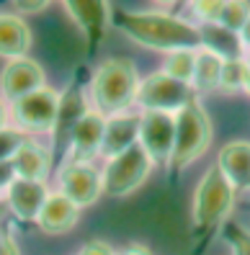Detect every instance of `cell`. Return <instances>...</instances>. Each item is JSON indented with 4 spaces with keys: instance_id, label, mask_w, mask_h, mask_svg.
<instances>
[{
    "instance_id": "obj_1",
    "label": "cell",
    "mask_w": 250,
    "mask_h": 255,
    "mask_svg": "<svg viewBox=\"0 0 250 255\" xmlns=\"http://www.w3.org/2000/svg\"><path fill=\"white\" fill-rule=\"evenodd\" d=\"M114 26L124 31L131 41L155 52L170 54L178 49L201 47L199 26L165 10H122L114 13Z\"/></svg>"
},
{
    "instance_id": "obj_2",
    "label": "cell",
    "mask_w": 250,
    "mask_h": 255,
    "mask_svg": "<svg viewBox=\"0 0 250 255\" xmlns=\"http://www.w3.org/2000/svg\"><path fill=\"white\" fill-rule=\"evenodd\" d=\"M137 88H139V72L134 62L124 57H109L93 72L91 85H88V101H91L93 111L109 119L134 106Z\"/></svg>"
},
{
    "instance_id": "obj_3",
    "label": "cell",
    "mask_w": 250,
    "mask_h": 255,
    "mask_svg": "<svg viewBox=\"0 0 250 255\" xmlns=\"http://www.w3.org/2000/svg\"><path fill=\"white\" fill-rule=\"evenodd\" d=\"M235 196L238 191L225 178V173L217 168V162L201 175V181L194 191V206H191V217H194V230L201 235H212L230 219L235 209Z\"/></svg>"
},
{
    "instance_id": "obj_4",
    "label": "cell",
    "mask_w": 250,
    "mask_h": 255,
    "mask_svg": "<svg viewBox=\"0 0 250 255\" xmlns=\"http://www.w3.org/2000/svg\"><path fill=\"white\" fill-rule=\"evenodd\" d=\"M212 122L207 109L201 106V101H191L188 106H183L175 114V142L170 152V170L181 173L188 168L191 162H196L212 144Z\"/></svg>"
},
{
    "instance_id": "obj_5",
    "label": "cell",
    "mask_w": 250,
    "mask_h": 255,
    "mask_svg": "<svg viewBox=\"0 0 250 255\" xmlns=\"http://www.w3.org/2000/svg\"><path fill=\"white\" fill-rule=\"evenodd\" d=\"M152 168H155L152 157L147 155L144 147L137 142L134 147H129V149H124V152L106 160L104 170H101V186H104V193L106 196H114V199L129 196V193H134L147 178H150Z\"/></svg>"
},
{
    "instance_id": "obj_6",
    "label": "cell",
    "mask_w": 250,
    "mask_h": 255,
    "mask_svg": "<svg viewBox=\"0 0 250 255\" xmlns=\"http://www.w3.org/2000/svg\"><path fill=\"white\" fill-rule=\"evenodd\" d=\"M191 101H196V93L188 83H181L165 75L163 70H157L152 75L139 80L134 106L139 111H163V114H178L183 106H188Z\"/></svg>"
},
{
    "instance_id": "obj_7",
    "label": "cell",
    "mask_w": 250,
    "mask_h": 255,
    "mask_svg": "<svg viewBox=\"0 0 250 255\" xmlns=\"http://www.w3.org/2000/svg\"><path fill=\"white\" fill-rule=\"evenodd\" d=\"M57 111H60V93L52 88H39V91L23 96L21 101L10 103V127L28 134H52Z\"/></svg>"
},
{
    "instance_id": "obj_8",
    "label": "cell",
    "mask_w": 250,
    "mask_h": 255,
    "mask_svg": "<svg viewBox=\"0 0 250 255\" xmlns=\"http://www.w3.org/2000/svg\"><path fill=\"white\" fill-rule=\"evenodd\" d=\"M57 191L67 196L78 209L91 206L98 201L104 193L101 186V173L93 168L91 162H67L62 160L60 173H57Z\"/></svg>"
},
{
    "instance_id": "obj_9",
    "label": "cell",
    "mask_w": 250,
    "mask_h": 255,
    "mask_svg": "<svg viewBox=\"0 0 250 255\" xmlns=\"http://www.w3.org/2000/svg\"><path fill=\"white\" fill-rule=\"evenodd\" d=\"M62 5L80 26V31L88 41V49H96L106 39L109 26L114 23V10L109 0H62Z\"/></svg>"
},
{
    "instance_id": "obj_10",
    "label": "cell",
    "mask_w": 250,
    "mask_h": 255,
    "mask_svg": "<svg viewBox=\"0 0 250 255\" xmlns=\"http://www.w3.org/2000/svg\"><path fill=\"white\" fill-rule=\"evenodd\" d=\"M175 142V114L144 111L139 124V144L152 162H168Z\"/></svg>"
},
{
    "instance_id": "obj_11",
    "label": "cell",
    "mask_w": 250,
    "mask_h": 255,
    "mask_svg": "<svg viewBox=\"0 0 250 255\" xmlns=\"http://www.w3.org/2000/svg\"><path fill=\"white\" fill-rule=\"evenodd\" d=\"M47 85V78H44V70L39 62L34 59H10V62L3 67L0 72V96H3L8 103H16L23 96L39 91V88Z\"/></svg>"
},
{
    "instance_id": "obj_12",
    "label": "cell",
    "mask_w": 250,
    "mask_h": 255,
    "mask_svg": "<svg viewBox=\"0 0 250 255\" xmlns=\"http://www.w3.org/2000/svg\"><path fill=\"white\" fill-rule=\"evenodd\" d=\"M104 129H106V116L91 109L78 122V127L72 129L65 160L67 162H91L96 155H101Z\"/></svg>"
},
{
    "instance_id": "obj_13",
    "label": "cell",
    "mask_w": 250,
    "mask_h": 255,
    "mask_svg": "<svg viewBox=\"0 0 250 255\" xmlns=\"http://www.w3.org/2000/svg\"><path fill=\"white\" fill-rule=\"evenodd\" d=\"M49 193L52 191L47 188V181H23V178H16L3 196H5V204L16 219L36 222L44 201L49 199Z\"/></svg>"
},
{
    "instance_id": "obj_14",
    "label": "cell",
    "mask_w": 250,
    "mask_h": 255,
    "mask_svg": "<svg viewBox=\"0 0 250 255\" xmlns=\"http://www.w3.org/2000/svg\"><path fill=\"white\" fill-rule=\"evenodd\" d=\"M139 124H142V111H124L106 119L104 129V144H101V157H114L124 149L134 147L139 142Z\"/></svg>"
},
{
    "instance_id": "obj_15",
    "label": "cell",
    "mask_w": 250,
    "mask_h": 255,
    "mask_svg": "<svg viewBox=\"0 0 250 255\" xmlns=\"http://www.w3.org/2000/svg\"><path fill=\"white\" fill-rule=\"evenodd\" d=\"M88 111H91V101H88V96L80 85L72 83L67 91H62L60 93V111H57V122L52 129L54 144H67L72 129L78 127V122Z\"/></svg>"
},
{
    "instance_id": "obj_16",
    "label": "cell",
    "mask_w": 250,
    "mask_h": 255,
    "mask_svg": "<svg viewBox=\"0 0 250 255\" xmlns=\"http://www.w3.org/2000/svg\"><path fill=\"white\" fill-rule=\"evenodd\" d=\"M78 219H80V209L67 196H62L60 191H52L49 199L41 206L36 224L44 235H65L75 227Z\"/></svg>"
},
{
    "instance_id": "obj_17",
    "label": "cell",
    "mask_w": 250,
    "mask_h": 255,
    "mask_svg": "<svg viewBox=\"0 0 250 255\" xmlns=\"http://www.w3.org/2000/svg\"><path fill=\"white\" fill-rule=\"evenodd\" d=\"M217 168L235 186V191H250V142L235 139L219 149Z\"/></svg>"
},
{
    "instance_id": "obj_18",
    "label": "cell",
    "mask_w": 250,
    "mask_h": 255,
    "mask_svg": "<svg viewBox=\"0 0 250 255\" xmlns=\"http://www.w3.org/2000/svg\"><path fill=\"white\" fill-rule=\"evenodd\" d=\"M10 165L16 170V178L23 181H47L52 170V152L36 139H26L18 152L10 157Z\"/></svg>"
},
{
    "instance_id": "obj_19",
    "label": "cell",
    "mask_w": 250,
    "mask_h": 255,
    "mask_svg": "<svg viewBox=\"0 0 250 255\" xmlns=\"http://www.w3.org/2000/svg\"><path fill=\"white\" fill-rule=\"evenodd\" d=\"M31 52V28L21 16L0 13V57L23 59Z\"/></svg>"
},
{
    "instance_id": "obj_20",
    "label": "cell",
    "mask_w": 250,
    "mask_h": 255,
    "mask_svg": "<svg viewBox=\"0 0 250 255\" xmlns=\"http://www.w3.org/2000/svg\"><path fill=\"white\" fill-rule=\"evenodd\" d=\"M199 34H201V47L214 52L217 57H222L225 62L227 59H243L245 57V47H243L240 34L230 31L222 23H201Z\"/></svg>"
},
{
    "instance_id": "obj_21",
    "label": "cell",
    "mask_w": 250,
    "mask_h": 255,
    "mask_svg": "<svg viewBox=\"0 0 250 255\" xmlns=\"http://www.w3.org/2000/svg\"><path fill=\"white\" fill-rule=\"evenodd\" d=\"M222 67L225 59L217 57L214 52L199 47L196 49V67H194V80H191V88H194L196 96H207L219 91V80H222Z\"/></svg>"
},
{
    "instance_id": "obj_22",
    "label": "cell",
    "mask_w": 250,
    "mask_h": 255,
    "mask_svg": "<svg viewBox=\"0 0 250 255\" xmlns=\"http://www.w3.org/2000/svg\"><path fill=\"white\" fill-rule=\"evenodd\" d=\"M194 67H196V49H178V52H170L165 57L163 72L191 85V80H194Z\"/></svg>"
},
{
    "instance_id": "obj_23",
    "label": "cell",
    "mask_w": 250,
    "mask_h": 255,
    "mask_svg": "<svg viewBox=\"0 0 250 255\" xmlns=\"http://www.w3.org/2000/svg\"><path fill=\"white\" fill-rule=\"evenodd\" d=\"M245 78H248V59H227L222 67V80H219V91L222 93H240L245 91Z\"/></svg>"
},
{
    "instance_id": "obj_24",
    "label": "cell",
    "mask_w": 250,
    "mask_h": 255,
    "mask_svg": "<svg viewBox=\"0 0 250 255\" xmlns=\"http://www.w3.org/2000/svg\"><path fill=\"white\" fill-rule=\"evenodd\" d=\"M250 18V0H225V8L219 13V21L230 31H243V26Z\"/></svg>"
},
{
    "instance_id": "obj_25",
    "label": "cell",
    "mask_w": 250,
    "mask_h": 255,
    "mask_svg": "<svg viewBox=\"0 0 250 255\" xmlns=\"http://www.w3.org/2000/svg\"><path fill=\"white\" fill-rule=\"evenodd\" d=\"M222 8H225V0H188V16L194 18L196 26L217 23Z\"/></svg>"
},
{
    "instance_id": "obj_26",
    "label": "cell",
    "mask_w": 250,
    "mask_h": 255,
    "mask_svg": "<svg viewBox=\"0 0 250 255\" xmlns=\"http://www.w3.org/2000/svg\"><path fill=\"white\" fill-rule=\"evenodd\" d=\"M225 240H227L232 255H250V230H245L243 224L227 222L225 224Z\"/></svg>"
},
{
    "instance_id": "obj_27",
    "label": "cell",
    "mask_w": 250,
    "mask_h": 255,
    "mask_svg": "<svg viewBox=\"0 0 250 255\" xmlns=\"http://www.w3.org/2000/svg\"><path fill=\"white\" fill-rule=\"evenodd\" d=\"M28 137L23 131H18L16 127H5L0 129V160H10L18 152V147L26 142Z\"/></svg>"
},
{
    "instance_id": "obj_28",
    "label": "cell",
    "mask_w": 250,
    "mask_h": 255,
    "mask_svg": "<svg viewBox=\"0 0 250 255\" xmlns=\"http://www.w3.org/2000/svg\"><path fill=\"white\" fill-rule=\"evenodd\" d=\"M52 3V0H13V5H16L18 13H39L44 10Z\"/></svg>"
},
{
    "instance_id": "obj_29",
    "label": "cell",
    "mask_w": 250,
    "mask_h": 255,
    "mask_svg": "<svg viewBox=\"0 0 250 255\" xmlns=\"http://www.w3.org/2000/svg\"><path fill=\"white\" fill-rule=\"evenodd\" d=\"M13 181H16V170H13L10 160H0V193H5Z\"/></svg>"
},
{
    "instance_id": "obj_30",
    "label": "cell",
    "mask_w": 250,
    "mask_h": 255,
    "mask_svg": "<svg viewBox=\"0 0 250 255\" xmlns=\"http://www.w3.org/2000/svg\"><path fill=\"white\" fill-rule=\"evenodd\" d=\"M80 255H116V253H114V248H109L106 243H98V240H93V243L83 245Z\"/></svg>"
},
{
    "instance_id": "obj_31",
    "label": "cell",
    "mask_w": 250,
    "mask_h": 255,
    "mask_svg": "<svg viewBox=\"0 0 250 255\" xmlns=\"http://www.w3.org/2000/svg\"><path fill=\"white\" fill-rule=\"evenodd\" d=\"M0 255H21L18 253V245L13 243V237L0 235Z\"/></svg>"
},
{
    "instance_id": "obj_32",
    "label": "cell",
    "mask_w": 250,
    "mask_h": 255,
    "mask_svg": "<svg viewBox=\"0 0 250 255\" xmlns=\"http://www.w3.org/2000/svg\"><path fill=\"white\" fill-rule=\"evenodd\" d=\"M10 127V103L0 96V129Z\"/></svg>"
},
{
    "instance_id": "obj_33",
    "label": "cell",
    "mask_w": 250,
    "mask_h": 255,
    "mask_svg": "<svg viewBox=\"0 0 250 255\" xmlns=\"http://www.w3.org/2000/svg\"><path fill=\"white\" fill-rule=\"evenodd\" d=\"M116 255H152V250H150V248H144V245H139V243H134V245L124 248L122 253H116Z\"/></svg>"
},
{
    "instance_id": "obj_34",
    "label": "cell",
    "mask_w": 250,
    "mask_h": 255,
    "mask_svg": "<svg viewBox=\"0 0 250 255\" xmlns=\"http://www.w3.org/2000/svg\"><path fill=\"white\" fill-rule=\"evenodd\" d=\"M240 39H243V47H245V54H250V18H248V23L243 26V31H240Z\"/></svg>"
},
{
    "instance_id": "obj_35",
    "label": "cell",
    "mask_w": 250,
    "mask_h": 255,
    "mask_svg": "<svg viewBox=\"0 0 250 255\" xmlns=\"http://www.w3.org/2000/svg\"><path fill=\"white\" fill-rule=\"evenodd\" d=\"M152 3H157V5H173V3H178V0H152Z\"/></svg>"
},
{
    "instance_id": "obj_36",
    "label": "cell",
    "mask_w": 250,
    "mask_h": 255,
    "mask_svg": "<svg viewBox=\"0 0 250 255\" xmlns=\"http://www.w3.org/2000/svg\"><path fill=\"white\" fill-rule=\"evenodd\" d=\"M0 196H3V193H0Z\"/></svg>"
}]
</instances>
